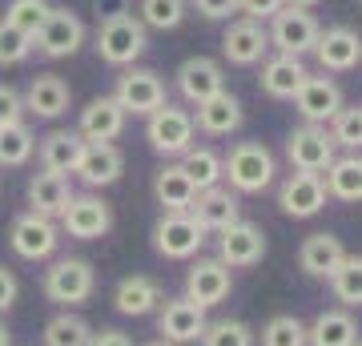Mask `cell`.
<instances>
[{"label":"cell","mask_w":362,"mask_h":346,"mask_svg":"<svg viewBox=\"0 0 362 346\" xmlns=\"http://www.w3.org/2000/svg\"><path fill=\"white\" fill-rule=\"evenodd\" d=\"M221 89H226V73H221L218 61H209V57H189V61H181V69H177V93L189 105L209 101V97H218Z\"/></svg>","instance_id":"22"},{"label":"cell","mask_w":362,"mask_h":346,"mask_svg":"<svg viewBox=\"0 0 362 346\" xmlns=\"http://www.w3.org/2000/svg\"><path fill=\"white\" fill-rule=\"evenodd\" d=\"M354 346H362V338H358V342H354Z\"/></svg>","instance_id":"51"},{"label":"cell","mask_w":362,"mask_h":346,"mask_svg":"<svg viewBox=\"0 0 362 346\" xmlns=\"http://www.w3.org/2000/svg\"><path fill=\"white\" fill-rule=\"evenodd\" d=\"M25 121V97L13 85H0V125H16Z\"/></svg>","instance_id":"43"},{"label":"cell","mask_w":362,"mask_h":346,"mask_svg":"<svg viewBox=\"0 0 362 346\" xmlns=\"http://www.w3.org/2000/svg\"><path fill=\"white\" fill-rule=\"evenodd\" d=\"M221 52H226V61L230 64H242V69L266 61V52H270L266 25H262V21H250V16L233 21V25L226 28V37H221Z\"/></svg>","instance_id":"19"},{"label":"cell","mask_w":362,"mask_h":346,"mask_svg":"<svg viewBox=\"0 0 362 346\" xmlns=\"http://www.w3.org/2000/svg\"><path fill=\"white\" fill-rule=\"evenodd\" d=\"M117 105L125 109V113H137V117H149L153 109L169 101L165 97V81L157 77L153 69H125L121 77H117Z\"/></svg>","instance_id":"9"},{"label":"cell","mask_w":362,"mask_h":346,"mask_svg":"<svg viewBox=\"0 0 362 346\" xmlns=\"http://www.w3.org/2000/svg\"><path fill=\"white\" fill-rule=\"evenodd\" d=\"M202 242H206V230L189 218V209H185V214H161V221H157V230H153L157 254L169 258V262L194 258L197 250H202Z\"/></svg>","instance_id":"10"},{"label":"cell","mask_w":362,"mask_h":346,"mask_svg":"<svg viewBox=\"0 0 362 346\" xmlns=\"http://www.w3.org/2000/svg\"><path fill=\"white\" fill-rule=\"evenodd\" d=\"M97 57L113 69H129L145 49H149V28L133 13H109L97 25Z\"/></svg>","instance_id":"1"},{"label":"cell","mask_w":362,"mask_h":346,"mask_svg":"<svg viewBox=\"0 0 362 346\" xmlns=\"http://www.w3.org/2000/svg\"><path fill=\"white\" fill-rule=\"evenodd\" d=\"M81 149H85V137L77 129H52L37 142V157H40V169L49 173H73L81 161Z\"/></svg>","instance_id":"26"},{"label":"cell","mask_w":362,"mask_h":346,"mask_svg":"<svg viewBox=\"0 0 362 346\" xmlns=\"http://www.w3.org/2000/svg\"><path fill=\"white\" fill-rule=\"evenodd\" d=\"M21 97H25V113L40 117V121H57L61 113H69L73 89H69L65 77H57V73H40V77L28 81V89L21 93Z\"/></svg>","instance_id":"21"},{"label":"cell","mask_w":362,"mask_h":346,"mask_svg":"<svg viewBox=\"0 0 362 346\" xmlns=\"http://www.w3.org/2000/svg\"><path fill=\"white\" fill-rule=\"evenodd\" d=\"M137 21L145 28H177L185 21V0H141V8H137Z\"/></svg>","instance_id":"39"},{"label":"cell","mask_w":362,"mask_h":346,"mask_svg":"<svg viewBox=\"0 0 362 346\" xmlns=\"http://www.w3.org/2000/svg\"><path fill=\"white\" fill-rule=\"evenodd\" d=\"M69 197H73V185H69L65 173L40 169L28 181V205H33V214H40V218H61V209L69 205Z\"/></svg>","instance_id":"29"},{"label":"cell","mask_w":362,"mask_h":346,"mask_svg":"<svg viewBox=\"0 0 362 346\" xmlns=\"http://www.w3.org/2000/svg\"><path fill=\"white\" fill-rule=\"evenodd\" d=\"M278 205H282L286 218H298V221L322 214V205H326L322 173H290V178L278 185Z\"/></svg>","instance_id":"16"},{"label":"cell","mask_w":362,"mask_h":346,"mask_svg":"<svg viewBox=\"0 0 362 346\" xmlns=\"http://www.w3.org/2000/svg\"><path fill=\"white\" fill-rule=\"evenodd\" d=\"M16 294H21V282H16V274L0 266V314H4V310H13Z\"/></svg>","instance_id":"46"},{"label":"cell","mask_w":362,"mask_h":346,"mask_svg":"<svg viewBox=\"0 0 362 346\" xmlns=\"http://www.w3.org/2000/svg\"><path fill=\"white\" fill-rule=\"evenodd\" d=\"M185 4H194L206 21H226L238 13V0H185Z\"/></svg>","instance_id":"44"},{"label":"cell","mask_w":362,"mask_h":346,"mask_svg":"<svg viewBox=\"0 0 362 346\" xmlns=\"http://www.w3.org/2000/svg\"><path fill=\"white\" fill-rule=\"evenodd\" d=\"M358 8H362V0H358Z\"/></svg>","instance_id":"52"},{"label":"cell","mask_w":362,"mask_h":346,"mask_svg":"<svg viewBox=\"0 0 362 346\" xmlns=\"http://www.w3.org/2000/svg\"><path fill=\"white\" fill-rule=\"evenodd\" d=\"M185 169V178L197 185V193L209 190V185H221V154L218 149H209V145H189L177 161Z\"/></svg>","instance_id":"33"},{"label":"cell","mask_w":362,"mask_h":346,"mask_svg":"<svg viewBox=\"0 0 362 346\" xmlns=\"http://www.w3.org/2000/svg\"><path fill=\"white\" fill-rule=\"evenodd\" d=\"M278 8H282V0H238V13L250 21H270Z\"/></svg>","instance_id":"45"},{"label":"cell","mask_w":362,"mask_h":346,"mask_svg":"<svg viewBox=\"0 0 362 346\" xmlns=\"http://www.w3.org/2000/svg\"><path fill=\"white\" fill-rule=\"evenodd\" d=\"M282 4H298V8H314L318 0H282Z\"/></svg>","instance_id":"48"},{"label":"cell","mask_w":362,"mask_h":346,"mask_svg":"<svg viewBox=\"0 0 362 346\" xmlns=\"http://www.w3.org/2000/svg\"><path fill=\"white\" fill-rule=\"evenodd\" d=\"M310 77V69L302 57H270V61L262 64V93L274 97V101H294V93L302 89V81Z\"/></svg>","instance_id":"25"},{"label":"cell","mask_w":362,"mask_h":346,"mask_svg":"<svg viewBox=\"0 0 362 346\" xmlns=\"http://www.w3.org/2000/svg\"><path fill=\"white\" fill-rule=\"evenodd\" d=\"M330 137H334L338 149L362 154V105H342L330 117Z\"/></svg>","instance_id":"37"},{"label":"cell","mask_w":362,"mask_h":346,"mask_svg":"<svg viewBox=\"0 0 362 346\" xmlns=\"http://www.w3.org/2000/svg\"><path fill=\"white\" fill-rule=\"evenodd\" d=\"M49 0H13L8 8H4V21L16 28V33H25V37H37V28L45 25V16H49Z\"/></svg>","instance_id":"40"},{"label":"cell","mask_w":362,"mask_h":346,"mask_svg":"<svg viewBox=\"0 0 362 346\" xmlns=\"http://www.w3.org/2000/svg\"><path fill=\"white\" fill-rule=\"evenodd\" d=\"M194 129H202L206 137H230V133H238L242 129V121H246V113H242V101L233 97L230 89H221L218 97H209V101L194 105Z\"/></svg>","instance_id":"23"},{"label":"cell","mask_w":362,"mask_h":346,"mask_svg":"<svg viewBox=\"0 0 362 346\" xmlns=\"http://www.w3.org/2000/svg\"><path fill=\"white\" fill-rule=\"evenodd\" d=\"M330 290L342 306H362V258L358 254H346L342 266L330 274Z\"/></svg>","instance_id":"36"},{"label":"cell","mask_w":362,"mask_h":346,"mask_svg":"<svg viewBox=\"0 0 362 346\" xmlns=\"http://www.w3.org/2000/svg\"><path fill=\"white\" fill-rule=\"evenodd\" d=\"M342 89H338L330 77H306L302 81V89L294 93V109L302 113V121L306 125H330V117L342 109Z\"/></svg>","instance_id":"18"},{"label":"cell","mask_w":362,"mask_h":346,"mask_svg":"<svg viewBox=\"0 0 362 346\" xmlns=\"http://www.w3.org/2000/svg\"><path fill=\"white\" fill-rule=\"evenodd\" d=\"M73 173H77L85 185H93V190H105V185H113V181L125 173V154H121L113 142H85L81 161H77Z\"/></svg>","instance_id":"20"},{"label":"cell","mask_w":362,"mask_h":346,"mask_svg":"<svg viewBox=\"0 0 362 346\" xmlns=\"http://www.w3.org/2000/svg\"><path fill=\"white\" fill-rule=\"evenodd\" d=\"M358 342V322L342 306L322 310L318 318L306 326V346H354Z\"/></svg>","instance_id":"30"},{"label":"cell","mask_w":362,"mask_h":346,"mask_svg":"<svg viewBox=\"0 0 362 346\" xmlns=\"http://www.w3.org/2000/svg\"><path fill=\"white\" fill-rule=\"evenodd\" d=\"M189 218L202 226L206 233H221L230 230L233 221H242V205H238V193L230 185H209L194 197L189 205Z\"/></svg>","instance_id":"17"},{"label":"cell","mask_w":362,"mask_h":346,"mask_svg":"<svg viewBox=\"0 0 362 346\" xmlns=\"http://www.w3.org/2000/svg\"><path fill=\"white\" fill-rule=\"evenodd\" d=\"M0 346H13V334L4 330V322H0Z\"/></svg>","instance_id":"49"},{"label":"cell","mask_w":362,"mask_h":346,"mask_svg":"<svg viewBox=\"0 0 362 346\" xmlns=\"http://www.w3.org/2000/svg\"><path fill=\"white\" fill-rule=\"evenodd\" d=\"M230 286H233L230 266L218 262V258H197L194 266H189V274H185V298L197 302L202 310L226 302L230 298Z\"/></svg>","instance_id":"15"},{"label":"cell","mask_w":362,"mask_h":346,"mask_svg":"<svg viewBox=\"0 0 362 346\" xmlns=\"http://www.w3.org/2000/svg\"><path fill=\"white\" fill-rule=\"evenodd\" d=\"M97 290V274L85 258H57L45 270V298L57 306H81Z\"/></svg>","instance_id":"4"},{"label":"cell","mask_w":362,"mask_h":346,"mask_svg":"<svg viewBox=\"0 0 362 346\" xmlns=\"http://www.w3.org/2000/svg\"><path fill=\"white\" fill-rule=\"evenodd\" d=\"M262 346H306V322L294 314H274L262 326Z\"/></svg>","instance_id":"41"},{"label":"cell","mask_w":362,"mask_h":346,"mask_svg":"<svg viewBox=\"0 0 362 346\" xmlns=\"http://www.w3.org/2000/svg\"><path fill=\"white\" fill-rule=\"evenodd\" d=\"M125 109L117 105V97H93L85 109H81V125L77 133L85 142H117L121 129H125Z\"/></svg>","instance_id":"24"},{"label":"cell","mask_w":362,"mask_h":346,"mask_svg":"<svg viewBox=\"0 0 362 346\" xmlns=\"http://www.w3.org/2000/svg\"><path fill=\"white\" fill-rule=\"evenodd\" d=\"M326 197H338V202H362V154H346L334 157L322 173Z\"/></svg>","instance_id":"32"},{"label":"cell","mask_w":362,"mask_h":346,"mask_svg":"<svg viewBox=\"0 0 362 346\" xmlns=\"http://www.w3.org/2000/svg\"><path fill=\"white\" fill-rule=\"evenodd\" d=\"M153 197L157 205L165 209V214H185L197 197V185L185 178V169L181 166H161L153 178Z\"/></svg>","instance_id":"31"},{"label":"cell","mask_w":362,"mask_h":346,"mask_svg":"<svg viewBox=\"0 0 362 346\" xmlns=\"http://www.w3.org/2000/svg\"><path fill=\"white\" fill-rule=\"evenodd\" d=\"M161 282L149 278V274H129V278H121L117 282V294H113V306L121 314H129V318H141V314H153L161 306Z\"/></svg>","instance_id":"27"},{"label":"cell","mask_w":362,"mask_h":346,"mask_svg":"<svg viewBox=\"0 0 362 346\" xmlns=\"http://www.w3.org/2000/svg\"><path fill=\"white\" fill-rule=\"evenodd\" d=\"M338 157V145L326 125H298L286 137V161L294 173H326V166Z\"/></svg>","instance_id":"5"},{"label":"cell","mask_w":362,"mask_h":346,"mask_svg":"<svg viewBox=\"0 0 362 346\" xmlns=\"http://www.w3.org/2000/svg\"><path fill=\"white\" fill-rule=\"evenodd\" d=\"M206 330V310L189 302V298H161L157 310V334H165V342L181 346V342H197Z\"/></svg>","instance_id":"14"},{"label":"cell","mask_w":362,"mask_h":346,"mask_svg":"<svg viewBox=\"0 0 362 346\" xmlns=\"http://www.w3.org/2000/svg\"><path fill=\"white\" fill-rule=\"evenodd\" d=\"M28 52H33V37L16 33L8 21H0V69H4V64H21Z\"/></svg>","instance_id":"42"},{"label":"cell","mask_w":362,"mask_h":346,"mask_svg":"<svg viewBox=\"0 0 362 346\" xmlns=\"http://www.w3.org/2000/svg\"><path fill=\"white\" fill-rule=\"evenodd\" d=\"M202 346H258V338L242 318H218V322H206Z\"/></svg>","instance_id":"38"},{"label":"cell","mask_w":362,"mask_h":346,"mask_svg":"<svg viewBox=\"0 0 362 346\" xmlns=\"http://www.w3.org/2000/svg\"><path fill=\"white\" fill-rule=\"evenodd\" d=\"M109 226H113V209L93 193H73L69 205L61 209V230L77 242H97L109 233Z\"/></svg>","instance_id":"8"},{"label":"cell","mask_w":362,"mask_h":346,"mask_svg":"<svg viewBox=\"0 0 362 346\" xmlns=\"http://www.w3.org/2000/svg\"><path fill=\"white\" fill-rule=\"evenodd\" d=\"M89 346H133V338L125 330H117V326H105V330H93Z\"/></svg>","instance_id":"47"},{"label":"cell","mask_w":362,"mask_h":346,"mask_svg":"<svg viewBox=\"0 0 362 346\" xmlns=\"http://www.w3.org/2000/svg\"><path fill=\"white\" fill-rule=\"evenodd\" d=\"M194 113L189 109H177V105H161L149 113V125H145V137L161 157H181L189 145H194Z\"/></svg>","instance_id":"6"},{"label":"cell","mask_w":362,"mask_h":346,"mask_svg":"<svg viewBox=\"0 0 362 346\" xmlns=\"http://www.w3.org/2000/svg\"><path fill=\"white\" fill-rule=\"evenodd\" d=\"M342 258H346V250H342V242L334 233H310L302 242V250H298V266H302V274L330 282V274L342 266Z\"/></svg>","instance_id":"28"},{"label":"cell","mask_w":362,"mask_h":346,"mask_svg":"<svg viewBox=\"0 0 362 346\" xmlns=\"http://www.w3.org/2000/svg\"><path fill=\"white\" fill-rule=\"evenodd\" d=\"M8 242H13L16 258H25V262H45V258L57 254V246H61V230H57V221L52 218H40V214H21L13 221V233H8Z\"/></svg>","instance_id":"11"},{"label":"cell","mask_w":362,"mask_h":346,"mask_svg":"<svg viewBox=\"0 0 362 346\" xmlns=\"http://www.w3.org/2000/svg\"><path fill=\"white\" fill-rule=\"evenodd\" d=\"M221 178L233 193H262L274 181V154L262 142H238L221 157Z\"/></svg>","instance_id":"2"},{"label":"cell","mask_w":362,"mask_h":346,"mask_svg":"<svg viewBox=\"0 0 362 346\" xmlns=\"http://www.w3.org/2000/svg\"><path fill=\"white\" fill-rule=\"evenodd\" d=\"M85 45V25H81L77 13H69V8H49L45 16V25L37 28V37H33V49L40 57H49V61H65L73 52Z\"/></svg>","instance_id":"7"},{"label":"cell","mask_w":362,"mask_h":346,"mask_svg":"<svg viewBox=\"0 0 362 346\" xmlns=\"http://www.w3.org/2000/svg\"><path fill=\"white\" fill-rule=\"evenodd\" d=\"M266 258V233L254 221H233L230 230L218 233V262L230 270H250Z\"/></svg>","instance_id":"12"},{"label":"cell","mask_w":362,"mask_h":346,"mask_svg":"<svg viewBox=\"0 0 362 346\" xmlns=\"http://www.w3.org/2000/svg\"><path fill=\"white\" fill-rule=\"evenodd\" d=\"M93 338V326L81 314H57V318H49V326H45V346H89Z\"/></svg>","instance_id":"35"},{"label":"cell","mask_w":362,"mask_h":346,"mask_svg":"<svg viewBox=\"0 0 362 346\" xmlns=\"http://www.w3.org/2000/svg\"><path fill=\"white\" fill-rule=\"evenodd\" d=\"M318 33H322L318 16H314L310 8H298V4H282V8L270 16V28H266L270 49L286 52V57H306V52L314 49Z\"/></svg>","instance_id":"3"},{"label":"cell","mask_w":362,"mask_h":346,"mask_svg":"<svg viewBox=\"0 0 362 346\" xmlns=\"http://www.w3.org/2000/svg\"><path fill=\"white\" fill-rule=\"evenodd\" d=\"M314 61L322 64L326 73H350L362 64V37L346 25H334V28H322L318 40H314Z\"/></svg>","instance_id":"13"},{"label":"cell","mask_w":362,"mask_h":346,"mask_svg":"<svg viewBox=\"0 0 362 346\" xmlns=\"http://www.w3.org/2000/svg\"><path fill=\"white\" fill-rule=\"evenodd\" d=\"M33 154H37V133H33L25 121H16V125H0V169L25 166Z\"/></svg>","instance_id":"34"},{"label":"cell","mask_w":362,"mask_h":346,"mask_svg":"<svg viewBox=\"0 0 362 346\" xmlns=\"http://www.w3.org/2000/svg\"><path fill=\"white\" fill-rule=\"evenodd\" d=\"M145 346H173V342H165V338H157V342H145Z\"/></svg>","instance_id":"50"}]
</instances>
